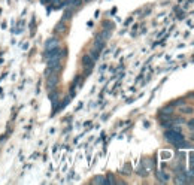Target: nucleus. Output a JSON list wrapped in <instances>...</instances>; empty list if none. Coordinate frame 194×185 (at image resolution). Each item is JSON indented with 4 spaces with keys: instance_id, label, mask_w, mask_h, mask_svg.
<instances>
[{
    "instance_id": "3",
    "label": "nucleus",
    "mask_w": 194,
    "mask_h": 185,
    "mask_svg": "<svg viewBox=\"0 0 194 185\" xmlns=\"http://www.w3.org/2000/svg\"><path fill=\"white\" fill-rule=\"evenodd\" d=\"M57 46H58V39H57V37H51V39H48L46 43H45V51L54 49V48H57Z\"/></svg>"
},
{
    "instance_id": "5",
    "label": "nucleus",
    "mask_w": 194,
    "mask_h": 185,
    "mask_svg": "<svg viewBox=\"0 0 194 185\" xmlns=\"http://www.w3.org/2000/svg\"><path fill=\"white\" fill-rule=\"evenodd\" d=\"M72 15H73V12H72V9H67L66 12H64V15H63V18H61V21H69V18H72Z\"/></svg>"
},
{
    "instance_id": "2",
    "label": "nucleus",
    "mask_w": 194,
    "mask_h": 185,
    "mask_svg": "<svg viewBox=\"0 0 194 185\" xmlns=\"http://www.w3.org/2000/svg\"><path fill=\"white\" fill-rule=\"evenodd\" d=\"M57 84H58V75L57 73H51V76L46 79V88L48 90H53Z\"/></svg>"
},
{
    "instance_id": "10",
    "label": "nucleus",
    "mask_w": 194,
    "mask_h": 185,
    "mask_svg": "<svg viewBox=\"0 0 194 185\" xmlns=\"http://www.w3.org/2000/svg\"><path fill=\"white\" fill-rule=\"evenodd\" d=\"M190 164L191 167H194V152H190Z\"/></svg>"
},
{
    "instance_id": "6",
    "label": "nucleus",
    "mask_w": 194,
    "mask_h": 185,
    "mask_svg": "<svg viewBox=\"0 0 194 185\" xmlns=\"http://www.w3.org/2000/svg\"><path fill=\"white\" fill-rule=\"evenodd\" d=\"M93 184H106V179H105L103 175H99V176H96L93 179Z\"/></svg>"
},
{
    "instance_id": "4",
    "label": "nucleus",
    "mask_w": 194,
    "mask_h": 185,
    "mask_svg": "<svg viewBox=\"0 0 194 185\" xmlns=\"http://www.w3.org/2000/svg\"><path fill=\"white\" fill-rule=\"evenodd\" d=\"M82 64H84V66H87V67H91V66L94 64V60H93V57L90 55V54H85V55H82Z\"/></svg>"
},
{
    "instance_id": "9",
    "label": "nucleus",
    "mask_w": 194,
    "mask_h": 185,
    "mask_svg": "<svg viewBox=\"0 0 194 185\" xmlns=\"http://www.w3.org/2000/svg\"><path fill=\"white\" fill-rule=\"evenodd\" d=\"M106 184H115V178H113V175H108Z\"/></svg>"
},
{
    "instance_id": "11",
    "label": "nucleus",
    "mask_w": 194,
    "mask_h": 185,
    "mask_svg": "<svg viewBox=\"0 0 194 185\" xmlns=\"http://www.w3.org/2000/svg\"><path fill=\"white\" fill-rule=\"evenodd\" d=\"M182 112H185V114H193V108H182Z\"/></svg>"
},
{
    "instance_id": "1",
    "label": "nucleus",
    "mask_w": 194,
    "mask_h": 185,
    "mask_svg": "<svg viewBox=\"0 0 194 185\" xmlns=\"http://www.w3.org/2000/svg\"><path fill=\"white\" fill-rule=\"evenodd\" d=\"M164 137H166L167 142L176 145V146H178L179 143H182V142L185 140L184 136L181 135V128H179V127H178V128H172V130H167L166 133H164Z\"/></svg>"
},
{
    "instance_id": "12",
    "label": "nucleus",
    "mask_w": 194,
    "mask_h": 185,
    "mask_svg": "<svg viewBox=\"0 0 194 185\" xmlns=\"http://www.w3.org/2000/svg\"><path fill=\"white\" fill-rule=\"evenodd\" d=\"M193 139H194V135H193Z\"/></svg>"
},
{
    "instance_id": "8",
    "label": "nucleus",
    "mask_w": 194,
    "mask_h": 185,
    "mask_svg": "<svg viewBox=\"0 0 194 185\" xmlns=\"http://www.w3.org/2000/svg\"><path fill=\"white\" fill-rule=\"evenodd\" d=\"M63 30H66V25H64V21H61L60 24H57V27H55V32H60V33H63Z\"/></svg>"
},
{
    "instance_id": "7",
    "label": "nucleus",
    "mask_w": 194,
    "mask_h": 185,
    "mask_svg": "<svg viewBox=\"0 0 194 185\" xmlns=\"http://www.w3.org/2000/svg\"><path fill=\"white\" fill-rule=\"evenodd\" d=\"M157 178H158L160 181H163V182L169 181V176H167V173H164V172H160V173L157 175Z\"/></svg>"
}]
</instances>
